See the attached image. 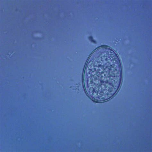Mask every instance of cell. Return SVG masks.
<instances>
[{"mask_svg": "<svg viewBox=\"0 0 152 152\" xmlns=\"http://www.w3.org/2000/svg\"><path fill=\"white\" fill-rule=\"evenodd\" d=\"M123 74L121 63L113 49L102 47L90 55L84 71V88L89 97L99 102L113 98L122 85Z\"/></svg>", "mask_w": 152, "mask_h": 152, "instance_id": "6da1fadb", "label": "cell"}]
</instances>
